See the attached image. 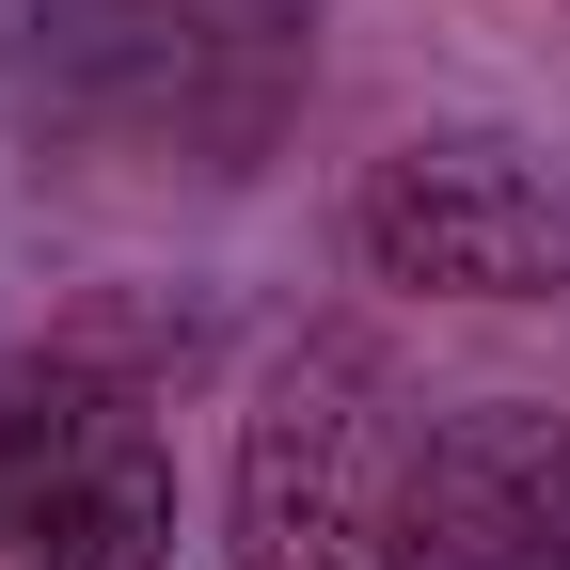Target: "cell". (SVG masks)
<instances>
[{"mask_svg": "<svg viewBox=\"0 0 570 570\" xmlns=\"http://www.w3.org/2000/svg\"><path fill=\"white\" fill-rule=\"evenodd\" d=\"M396 381L365 333H302L238 412V475H223V554L238 570H381L396 539Z\"/></svg>", "mask_w": 570, "mask_h": 570, "instance_id": "obj_1", "label": "cell"}, {"mask_svg": "<svg viewBox=\"0 0 570 570\" xmlns=\"http://www.w3.org/2000/svg\"><path fill=\"white\" fill-rule=\"evenodd\" d=\"M0 111L32 142H127V159H190V142H254V63L206 32L190 0H0Z\"/></svg>", "mask_w": 570, "mask_h": 570, "instance_id": "obj_2", "label": "cell"}, {"mask_svg": "<svg viewBox=\"0 0 570 570\" xmlns=\"http://www.w3.org/2000/svg\"><path fill=\"white\" fill-rule=\"evenodd\" d=\"M348 254L396 302H570V175L508 127H412L348 190Z\"/></svg>", "mask_w": 570, "mask_h": 570, "instance_id": "obj_3", "label": "cell"}, {"mask_svg": "<svg viewBox=\"0 0 570 570\" xmlns=\"http://www.w3.org/2000/svg\"><path fill=\"white\" fill-rule=\"evenodd\" d=\"M381 570H570V412H539V396L428 412L396 460Z\"/></svg>", "mask_w": 570, "mask_h": 570, "instance_id": "obj_4", "label": "cell"}, {"mask_svg": "<svg viewBox=\"0 0 570 570\" xmlns=\"http://www.w3.org/2000/svg\"><path fill=\"white\" fill-rule=\"evenodd\" d=\"M111 444H127V396L96 365H17V381H0V554H17Z\"/></svg>", "mask_w": 570, "mask_h": 570, "instance_id": "obj_5", "label": "cell"}, {"mask_svg": "<svg viewBox=\"0 0 570 570\" xmlns=\"http://www.w3.org/2000/svg\"><path fill=\"white\" fill-rule=\"evenodd\" d=\"M17 570H175V460L127 428V444L17 539Z\"/></svg>", "mask_w": 570, "mask_h": 570, "instance_id": "obj_6", "label": "cell"}]
</instances>
